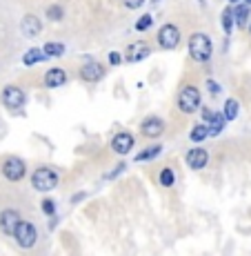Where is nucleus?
Segmentation results:
<instances>
[{
	"label": "nucleus",
	"mask_w": 251,
	"mask_h": 256,
	"mask_svg": "<svg viewBox=\"0 0 251 256\" xmlns=\"http://www.w3.org/2000/svg\"><path fill=\"white\" fill-rule=\"evenodd\" d=\"M211 40L207 34H194L189 38V54L196 62H207L211 58Z\"/></svg>",
	"instance_id": "1"
},
{
	"label": "nucleus",
	"mask_w": 251,
	"mask_h": 256,
	"mask_svg": "<svg viewBox=\"0 0 251 256\" xmlns=\"http://www.w3.org/2000/svg\"><path fill=\"white\" fill-rule=\"evenodd\" d=\"M13 238H16V243L20 245L22 250H31L33 245H36L38 240V232H36V225L29 223V220H22L16 225V230H13Z\"/></svg>",
	"instance_id": "2"
},
{
	"label": "nucleus",
	"mask_w": 251,
	"mask_h": 256,
	"mask_svg": "<svg viewBox=\"0 0 251 256\" xmlns=\"http://www.w3.org/2000/svg\"><path fill=\"white\" fill-rule=\"evenodd\" d=\"M31 185L38 192H51L58 185V174L53 170H49V167H40V170H36L31 174Z\"/></svg>",
	"instance_id": "3"
},
{
	"label": "nucleus",
	"mask_w": 251,
	"mask_h": 256,
	"mask_svg": "<svg viewBox=\"0 0 251 256\" xmlns=\"http://www.w3.org/2000/svg\"><path fill=\"white\" fill-rule=\"evenodd\" d=\"M178 107L185 112V114H194V112L200 107V92L196 90V87L187 85L178 96Z\"/></svg>",
	"instance_id": "4"
},
{
	"label": "nucleus",
	"mask_w": 251,
	"mask_h": 256,
	"mask_svg": "<svg viewBox=\"0 0 251 256\" xmlns=\"http://www.w3.org/2000/svg\"><path fill=\"white\" fill-rule=\"evenodd\" d=\"M2 176L7 180H11V183H18V180L24 178V163L18 156H9L7 160H4L2 165Z\"/></svg>",
	"instance_id": "5"
},
{
	"label": "nucleus",
	"mask_w": 251,
	"mask_h": 256,
	"mask_svg": "<svg viewBox=\"0 0 251 256\" xmlns=\"http://www.w3.org/2000/svg\"><path fill=\"white\" fill-rule=\"evenodd\" d=\"M158 42L162 49H176L180 42V29L176 24H162L158 32Z\"/></svg>",
	"instance_id": "6"
},
{
	"label": "nucleus",
	"mask_w": 251,
	"mask_h": 256,
	"mask_svg": "<svg viewBox=\"0 0 251 256\" xmlns=\"http://www.w3.org/2000/svg\"><path fill=\"white\" fill-rule=\"evenodd\" d=\"M2 102L9 107V110H20V107L24 105V92L20 90V87H16V85L4 87Z\"/></svg>",
	"instance_id": "7"
},
{
	"label": "nucleus",
	"mask_w": 251,
	"mask_h": 256,
	"mask_svg": "<svg viewBox=\"0 0 251 256\" xmlns=\"http://www.w3.org/2000/svg\"><path fill=\"white\" fill-rule=\"evenodd\" d=\"M209 163V152L203 150V147H194V150L187 152V165L191 167V170H203V167Z\"/></svg>",
	"instance_id": "8"
},
{
	"label": "nucleus",
	"mask_w": 251,
	"mask_h": 256,
	"mask_svg": "<svg viewBox=\"0 0 251 256\" xmlns=\"http://www.w3.org/2000/svg\"><path fill=\"white\" fill-rule=\"evenodd\" d=\"M18 223H20V214H18L16 210H4V212H0V230H2V234L11 236Z\"/></svg>",
	"instance_id": "9"
},
{
	"label": "nucleus",
	"mask_w": 251,
	"mask_h": 256,
	"mask_svg": "<svg viewBox=\"0 0 251 256\" xmlns=\"http://www.w3.org/2000/svg\"><path fill=\"white\" fill-rule=\"evenodd\" d=\"M102 76H105V67L100 62H87L80 67V78L87 82H98Z\"/></svg>",
	"instance_id": "10"
},
{
	"label": "nucleus",
	"mask_w": 251,
	"mask_h": 256,
	"mask_svg": "<svg viewBox=\"0 0 251 256\" xmlns=\"http://www.w3.org/2000/svg\"><path fill=\"white\" fill-rule=\"evenodd\" d=\"M111 147H114L116 154H129L134 150V136L129 132H122V134H116L114 140H111Z\"/></svg>",
	"instance_id": "11"
},
{
	"label": "nucleus",
	"mask_w": 251,
	"mask_h": 256,
	"mask_svg": "<svg viewBox=\"0 0 251 256\" xmlns=\"http://www.w3.org/2000/svg\"><path fill=\"white\" fill-rule=\"evenodd\" d=\"M149 56V45L147 42H134V45L127 47V54H125V60L127 62H138V60H145Z\"/></svg>",
	"instance_id": "12"
},
{
	"label": "nucleus",
	"mask_w": 251,
	"mask_h": 256,
	"mask_svg": "<svg viewBox=\"0 0 251 256\" xmlns=\"http://www.w3.org/2000/svg\"><path fill=\"white\" fill-rule=\"evenodd\" d=\"M162 130H165V122H162L160 118H156V116L147 118V120L142 122V127H140V132L147 136V138H158V136L162 134Z\"/></svg>",
	"instance_id": "13"
},
{
	"label": "nucleus",
	"mask_w": 251,
	"mask_h": 256,
	"mask_svg": "<svg viewBox=\"0 0 251 256\" xmlns=\"http://www.w3.org/2000/svg\"><path fill=\"white\" fill-rule=\"evenodd\" d=\"M20 32H22V36H27V38H36L38 34L42 32V24L38 20V16H24L20 22Z\"/></svg>",
	"instance_id": "14"
},
{
	"label": "nucleus",
	"mask_w": 251,
	"mask_h": 256,
	"mask_svg": "<svg viewBox=\"0 0 251 256\" xmlns=\"http://www.w3.org/2000/svg\"><path fill=\"white\" fill-rule=\"evenodd\" d=\"M67 82V74L65 70H60V67H51L47 74H45V85L49 90H56V87H62Z\"/></svg>",
	"instance_id": "15"
},
{
	"label": "nucleus",
	"mask_w": 251,
	"mask_h": 256,
	"mask_svg": "<svg viewBox=\"0 0 251 256\" xmlns=\"http://www.w3.org/2000/svg\"><path fill=\"white\" fill-rule=\"evenodd\" d=\"M205 118H207V130H209V136H218L220 132H223V127H225V116L205 110Z\"/></svg>",
	"instance_id": "16"
},
{
	"label": "nucleus",
	"mask_w": 251,
	"mask_h": 256,
	"mask_svg": "<svg viewBox=\"0 0 251 256\" xmlns=\"http://www.w3.org/2000/svg\"><path fill=\"white\" fill-rule=\"evenodd\" d=\"M42 58H47V56H45V54H42L38 47H33V49H29V52L22 56V65L31 67V65H36V62H40Z\"/></svg>",
	"instance_id": "17"
},
{
	"label": "nucleus",
	"mask_w": 251,
	"mask_h": 256,
	"mask_svg": "<svg viewBox=\"0 0 251 256\" xmlns=\"http://www.w3.org/2000/svg\"><path fill=\"white\" fill-rule=\"evenodd\" d=\"M249 12L251 9L247 7V4H238V7L234 9V18H236V24H238L240 29L247 24V20H249Z\"/></svg>",
	"instance_id": "18"
},
{
	"label": "nucleus",
	"mask_w": 251,
	"mask_h": 256,
	"mask_svg": "<svg viewBox=\"0 0 251 256\" xmlns=\"http://www.w3.org/2000/svg\"><path fill=\"white\" fill-rule=\"evenodd\" d=\"M238 100H234V98H229L227 102H225V112H223V116H225V120H236L238 118Z\"/></svg>",
	"instance_id": "19"
},
{
	"label": "nucleus",
	"mask_w": 251,
	"mask_h": 256,
	"mask_svg": "<svg viewBox=\"0 0 251 256\" xmlns=\"http://www.w3.org/2000/svg\"><path fill=\"white\" fill-rule=\"evenodd\" d=\"M162 152V147L160 145H154V147H149V150H142L140 154L136 156V163H142V160H151V158H156Z\"/></svg>",
	"instance_id": "20"
},
{
	"label": "nucleus",
	"mask_w": 251,
	"mask_h": 256,
	"mask_svg": "<svg viewBox=\"0 0 251 256\" xmlns=\"http://www.w3.org/2000/svg\"><path fill=\"white\" fill-rule=\"evenodd\" d=\"M42 54H45V56H62V54H65V45H62V42H47L45 47H42Z\"/></svg>",
	"instance_id": "21"
},
{
	"label": "nucleus",
	"mask_w": 251,
	"mask_h": 256,
	"mask_svg": "<svg viewBox=\"0 0 251 256\" xmlns=\"http://www.w3.org/2000/svg\"><path fill=\"white\" fill-rule=\"evenodd\" d=\"M189 138L194 142H203L205 138H209V130H207V125H196L194 130H191Z\"/></svg>",
	"instance_id": "22"
},
{
	"label": "nucleus",
	"mask_w": 251,
	"mask_h": 256,
	"mask_svg": "<svg viewBox=\"0 0 251 256\" xmlns=\"http://www.w3.org/2000/svg\"><path fill=\"white\" fill-rule=\"evenodd\" d=\"M174 183H176L174 170H169V167H167V170H162V172H160V185H162V187H171Z\"/></svg>",
	"instance_id": "23"
},
{
	"label": "nucleus",
	"mask_w": 251,
	"mask_h": 256,
	"mask_svg": "<svg viewBox=\"0 0 251 256\" xmlns=\"http://www.w3.org/2000/svg\"><path fill=\"white\" fill-rule=\"evenodd\" d=\"M223 27L227 34H231V29H234V9L231 7H227L223 12Z\"/></svg>",
	"instance_id": "24"
},
{
	"label": "nucleus",
	"mask_w": 251,
	"mask_h": 256,
	"mask_svg": "<svg viewBox=\"0 0 251 256\" xmlns=\"http://www.w3.org/2000/svg\"><path fill=\"white\" fill-rule=\"evenodd\" d=\"M151 22H154L151 14H145V16H140V18L136 20V32H147V29L151 27Z\"/></svg>",
	"instance_id": "25"
},
{
	"label": "nucleus",
	"mask_w": 251,
	"mask_h": 256,
	"mask_svg": "<svg viewBox=\"0 0 251 256\" xmlns=\"http://www.w3.org/2000/svg\"><path fill=\"white\" fill-rule=\"evenodd\" d=\"M47 18H49V20H60V18H62V7L51 4V7L47 9Z\"/></svg>",
	"instance_id": "26"
},
{
	"label": "nucleus",
	"mask_w": 251,
	"mask_h": 256,
	"mask_svg": "<svg viewBox=\"0 0 251 256\" xmlns=\"http://www.w3.org/2000/svg\"><path fill=\"white\" fill-rule=\"evenodd\" d=\"M42 212H45L47 216H53V214H56V203H53V200H49V198H45V200H42Z\"/></svg>",
	"instance_id": "27"
},
{
	"label": "nucleus",
	"mask_w": 251,
	"mask_h": 256,
	"mask_svg": "<svg viewBox=\"0 0 251 256\" xmlns=\"http://www.w3.org/2000/svg\"><path fill=\"white\" fill-rule=\"evenodd\" d=\"M122 2H125V7H129V9H138L145 0H122Z\"/></svg>",
	"instance_id": "28"
},
{
	"label": "nucleus",
	"mask_w": 251,
	"mask_h": 256,
	"mask_svg": "<svg viewBox=\"0 0 251 256\" xmlns=\"http://www.w3.org/2000/svg\"><path fill=\"white\" fill-rule=\"evenodd\" d=\"M120 60H122V56L118 52H111L109 54V62H111V65H120Z\"/></svg>",
	"instance_id": "29"
},
{
	"label": "nucleus",
	"mask_w": 251,
	"mask_h": 256,
	"mask_svg": "<svg viewBox=\"0 0 251 256\" xmlns=\"http://www.w3.org/2000/svg\"><path fill=\"white\" fill-rule=\"evenodd\" d=\"M207 87H209L211 94H218L220 92V85H216V80H207Z\"/></svg>",
	"instance_id": "30"
},
{
	"label": "nucleus",
	"mask_w": 251,
	"mask_h": 256,
	"mask_svg": "<svg viewBox=\"0 0 251 256\" xmlns=\"http://www.w3.org/2000/svg\"><path fill=\"white\" fill-rule=\"evenodd\" d=\"M82 198H85V194H76V196L71 198V203H78V200H82Z\"/></svg>",
	"instance_id": "31"
},
{
	"label": "nucleus",
	"mask_w": 251,
	"mask_h": 256,
	"mask_svg": "<svg viewBox=\"0 0 251 256\" xmlns=\"http://www.w3.org/2000/svg\"><path fill=\"white\" fill-rule=\"evenodd\" d=\"M245 2H247V7H251V0H245Z\"/></svg>",
	"instance_id": "32"
},
{
	"label": "nucleus",
	"mask_w": 251,
	"mask_h": 256,
	"mask_svg": "<svg viewBox=\"0 0 251 256\" xmlns=\"http://www.w3.org/2000/svg\"><path fill=\"white\" fill-rule=\"evenodd\" d=\"M229 2H238V0H229Z\"/></svg>",
	"instance_id": "33"
},
{
	"label": "nucleus",
	"mask_w": 251,
	"mask_h": 256,
	"mask_svg": "<svg viewBox=\"0 0 251 256\" xmlns=\"http://www.w3.org/2000/svg\"><path fill=\"white\" fill-rule=\"evenodd\" d=\"M154 2H158V0H154Z\"/></svg>",
	"instance_id": "34"
},
{
	"label": "nucleus",
	"mask_w": 251,
	"mask_h": 256,
	"mask_svg": "<svg viewBox=\"0 0 251 256\" xmlns=\"http://www.w3.org/2000/svg\"><path fill=\"white\" fill-rule=\"evenodd\" d=\"M249 32H251V27H249Z\"/></svg>",
	"instance_id": "35"
}]
</instances>
